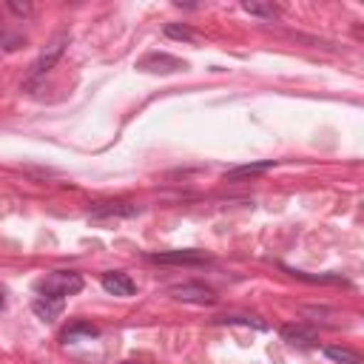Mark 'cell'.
Segmentation results:
<instances>
[{
  "label": "cell",
  "instance_id": "obj_1",
  "mask_svg": "<svg viewBox=\"0 0 364 364\" xmlns=\"http://www.w3.org/2000/svg\"><path fill=\"white\" fill-rule=\"evenodd\" d=\"M65 46H68V34L63 31V34H57L48 46H46V51L28 65V74H26V80H23V88H31V85H37L54 65H57V60L63 57V51H65Z\"/></svg>",
  "mask_w": 364,
  "mask_h": 364
},
{
  "label": "cell",
  "instance_id": "obj_2",
  "mask_svg": "<svg viewBox=\"0 0 364 364\" xmlns=\"http://www.w3.org/2000/svg\"><path fill=\"white\" fill-rule=\"evenodd\" d=\"M82 287H85V282H82V276L77 270H54L46 279L37 282V293L40 296H60V299L77 296Z\"/></svg>",
  "mask_w": 364,
  "mask_h": 364
},
{
  "label": "cell",
  "instance_id": "obj_3",
  "mask_svg": "<svg viewBox=\"0 0 364 364\" xmlns=\"http://www.w3.org/2000/svg\"><path fill=\"white\" fill-rule=\"evenodd\" d=\"M139 71H148V74H176V71H185L188 63L168 54V51H148L139 63H136Z\"/></svg>",
  "mask_w": 364,
  "mask_h": 364
},
{
  "label": "cell",
  "instance_id": "obj_4",
  "mask_svg": "<svg viewBox=\"0 0 364 364\" xmlns=\"http://www.w3.org/2000/svg\"><path fill=\"white\" fill-rule=\"evenodd\" d=\"M168 293L179 301H191V304H216L219 301L216 290L208 287L205 282H182V284L168 287Z\"/></svg>",
  "mask_w": 364,
  "mask_h": 364
},
{
  "label": "cell",
  "instance_id": "obj_5",
  "mask_svg": "<svg viewBox=\"0 0 364 364\" xmlns=\"http://www.w3.org/2000/svg\"><path fill=\"white\" fill-rule=\"evenodd\" d=\"M148 262L154 264H210V256L205 250H159V253H145Z\"/></svg>",
  "mask_w": 364,
  "mask_h": 364
},
{
  "label": "cell",
  "instance_id": "obj_6",
  "mask_svg": "<svg viewBox=\"0 0 364 364\" xmlns=\"http://www.w3.org/2000/svg\"><path fill=\"white\" fill-rule=\"evenodd\" d=\"M136 213H142L139 205L125 202V199H111V202H97L88 216L91 219H131Z\"/></svg>",
  "mask_w": 364,
  "mask_h": 364
},
{
  "label": "cell",
  "instance_id": "obj_7",
  "mask_svg": "<svg viewBox=\"0 0 364 364\" xmlns=\"http://www.w3.org/2000/svg\"><path fill=\"white\" fill-rule=\"evenodd\" d=\"M279 333H282V338H284L290 347H299V350H313V347H318V333H316L310 324H284Z\"/></svg>",
  "mask_w": 364,
  "mask_h": 364
},
{
  "label": "cell",
  "instance_id": "obj_8",
  "mask_svg": "<svg viewBox=\"0 0 364 364\" xmlns=\"http://www.w3.org/2000/svg\"><path fill=\"white\" fill-rule=\"evenodd\" d=\"M100 284H102L105 293H111V296H122V299L136 293V282H134L128 273H122V270H105V273L100 276Z\"/></svg>",
  "mask_w": 364,
  "mask_h": 364
},
{
  "label": "cell",
  "instance_id": "obj_9",
  "mask_svg": "<svg viewBox=\"0 0 364 364\" xmlns=\"http://www.w3.org/2000/svg\"><path fill=\"white\" fill-rule=\"evenodd\" d=\"M63 307H65V299H60V296H37L31 301V313L40 321H57L60 313H63Z\"/></svg>",
  "mask_w": 364,
  "mask_h": 364
},
{
  "label": "cell",
  "instance_id": "obj_10",
  "mask_svg": "<svg viewBox=\"0 0 364 364\" xmlns=\"http://www.w3.org/2000/svg\"><path fill=\"white\" fill-rule=\"evenodd\" d=\"M80 338H85V341L100 338V327H97V324H91V321L77 318V321H71V324L60 333V341H63V344H74V341H80Z\"/></svg>",
  "mask_w": 364,
  "mask_h": 364
},
{
  "label": "cell",
  "instance_id": "obj_11",
  "mask_svg": "<svg viewBox=\"0 0 364 364\" xmlns=\"http://www.w3.org/2000/svg\"><path fill=\"white\" fill-rule=\"evenodd\" d=\"M273 165H276L273 159H264V162H250V165H236V168L225 171V182H242V179H250V176L267 173Z\"/></svg>",
  "mask_w": 364,
  "mask_h": 364
},
{
  "label": "cell",
  "instance_id": "obj_12",
  "mask_svg": "<svg viewBox=\"0 0 364 364\" xmlns=\"http://www.w3.org/2000/svg\"><path fill=\"white\" fill-rule=\"evenodd\" d=\"M324 355H327L333 364H364L361 355H358L355 350L341 347V344H330V347H324Z\"/></svg>",
  "mask_w": 364,
  "mask_h": 364
},
{
  "label": "cell",
  "instance_id": "obj_13",
  "mask_svg": "<svg viewBox=\"0 0 364 364\" xmlns=\"http://www.w3.org/2000/svg\"><path fill=\"white\" fill-rule=\"evenodd\" d=\"M242 9H245L247 14H253V17H264V20H273V17L282 14V9H279L276 3H242Z\"/></svg>",
  "mask_w": 364,
  "mask_h": 364
},
{
  "label": "cell",
  "instance_id": "obj_14",
  "mask_svg": "<svg viewBox=\"0 0 364 364\" xmlns=\"http://www.w3.org/2000/svg\"><path fill=\"white\" fill-rule=\"evenodd\" d=\"M162 31H165V37H171V40H182V43H193V40H196L193 28H188L185 23H168Z\"/></svg>",
  "mask_w": 364,
  "mask_h": 364
},
{
  "label": "cell",
  "instance_id": "obj_15",
  "mask_svg": "<svg viewBox=\"0 0 364 364\" xmlns=\"http://www.w3.org/2000/svg\"><path fill=\"white\" fill-rule=\"evenodd\" d=\"M216 324H242V327H256V330H267L264 321L253 318V316H219Z\"/></svg>",
  "mask_w": 364,
  "mask_h": 364
},
{
  "label": "cell",
  "instance_id": "obj_16",
  "mask_svg": "<svg viewBox=\"0 0 364 364\" xmlns=\"http://www.w3.org/2000/svg\"><path fill=\"white\" fill-rule=\"evenodd\" d=\"M290 276H296V279H304V282H324V284H347V279H341V276H310V273H304V270H293V267H284Z\"/></svg>",
  "mask_w": 364,
  "mask_h": 364
},
{
  "label": "cell",
  "instance_id": "obj_17",
  "mask_svg": "<svg viewBox=\"0 0 364 364\" xmlns=\"http://www.w3.org/2000/svg\"><path fill=\"white\" fill-rule=\"evenodd\" d=\"M6 9H9L11 14H17L20 20H26V17H31V14H34V6H31V3H17V0H9V3H6Z\"/></svg>",
  "mask_w": 364,
  "mask_h": 364
},
{
  "label": "cell",
  "instance_id": "obj_18",
  "mask_svg": "<svg viewBox=\"0 0 364 364\" xmlns=\"http://www.w3.org/2000/svg\"><path fill=\"white\" fill-rule=\"evenodd\" d=\"M6 307V296H3V290H0V310Z\"/></svg>",
  "mask_w": 364,
  "mask_h": 364
},
{
  "label": "cell",
  "instance_id": "obj_19",
  "mask_svg": "<svg viewBox=\"0 0 364 364\" xmlns=\"http://www.w3.org/2000/svg\"><path fill=\"white\" fill-rule=\"evenodd\" d=\"M122 364H142V361H122Z\"/></svg>",
  "mask_w": 364,
  "mask_h": 364
}]
</instances>
